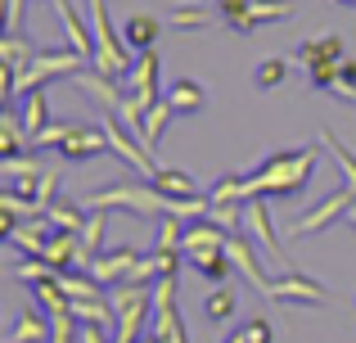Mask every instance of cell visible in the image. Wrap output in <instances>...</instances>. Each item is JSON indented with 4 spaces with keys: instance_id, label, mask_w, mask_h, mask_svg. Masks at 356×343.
Listing matches in <instances>:
<instances>
[{
    "instance_id": "1",
    "label": "cell",
    "mask_w": 356,
    "mask_h": 343,
    "mask_svg": "<svg viewBox=\"0 0 356 343\" xmlns=\"http://www.w3.org/2000/svg\"><path fill=\"white\" fill-rule=\"evenodd\" d=\"M316 154H321V141L316 145H289V150H275L257 163V172L243 176V199H289V194H302L307 181L316 176Z\"/></svg>"
},
{
    "instance_id": "2",
    "label": "cell",
    "mask_w": 356,
    "mask_h": 343,
    "mask_svg": "<svg viewBox=\"0 0 356 343\" xmlns=\"http://www.w3.org/2000/svg\"><path fill=\"white\" fill-rule=\"evenodd\" d=\"M86 208H99V212H131V217H167V194L158 190L154 181H118L108 190H95L86 194Z\"/></svg>"
},
{
    "instance_id": "3",
    "label": "cell",
    "mask_w": 356,
    "mask_h": 343,
    "mask_svg": "<svg viewBox=\"0 0 356 343\" xmlns=\"http://www.w3.org/2000/svg\"><path fill=\"white\" fill-rule=\"evenodd\" d=\"M77 72H86V59H81L77 50H36L32 63L23 68V77H18V95H27V90H45V81L77 77Z\"/></svg>"
},
{
    "instance_id": "4",
    "label": "cell",
    "mask_w": 356,
    "mask_h": 343,
    "mask_svg": "<svg viewBox=\"0 0 356 343\" xmlns=\"http://www.w3.org/2000/svg\"><path fill=\"white\" fill-rule=\"evenodd\" d=\"M261 298L289 303V308H325V303H330V294H325V285L316 280V276L284 271V276H270V285H266V294H261Z\"/></svg>"
},
{
    "instance_id": "5",
    "label": "cell",
    "mask_w": 356,
    "mask_h": 343,
    "mask_svg": "<svg viewBox=\"0 0 356 343\" xmlns=\"http://www.w3.org/2000/svg\"><path fill=\"white\" fill-rule=\"evenodd\" d=\"M352 203H356V190H352V185H343V190H334L330 199H321L316 208H307L298 221H289V235H316L321 226H330V221L348 217Z\"/></svg>"
},
{
    "instance_id": "6",
    "label": "cell",
    "mask_w": 356,
    "mask_h": 343,
    "mask_svg": "<svg viewBox=\"0 0 356 343\" xmlns=\"http://www.w3.org/2000/svg\"><path fill=\"white\" fill-rule=\"evenodd\" d=\"M243 235H248L266 257H284L280 253V239H275V226H270V208H266L261 194L257 199H243Z\"/></svg>"
},
{
    "instance_id": "7",
    "label": "cell",
    "mask_w": 356,
    "mask_h": 343,
    "mask_svg": "<svg viewBox=\"0 0 356 343\" xmlns=\"http://www.w3.org/2000/svg\"><path fill=\"white\" fill-rule=\"evenodd\" d=\"M140 248H131V244H122V248H108V253H99L95 262L86 266L90 276H95L99 285H118V280H127L131 271H136V262H140Z\"/></svg>"
},
{
    "instance_id": "8",
    "label": "cell",
    "mask_w": 356,
    "mask_h": 343,
    "mask_svg": "<svg viewBox=\"0 0 356 343\" xmlns=\"http://www.w3.org/2000/svg\"><path fill=\"white\" fill-rule=\"evenodd\" d=\"M54 5V14H59V23H63V32H68V45L81 54L86 63H95V27L86 23V18L77 14V9L68 5V0H50Z\"/></svg>"
},
{
    "instance_id": "9",
    "label": "cell",
    "mask_w": 356,
    "mask_h": 343,
    "mask_svg": "<svg viewBox=\"0 0 356 343\" xmlns=\"http://www.w3.org/2000/svg\"><path fill=\"white\" fill-rule=\"evenodd\" d=\"M158 68H163L158 50H145V54H136V63H131V72H127V90L140 95L149 109L158 104Z\"/></svg>"
},
{
    "instance_id": "10",
    "label": "cell",
    "mask_w": 356,
    "mask_h": 343,
    "mask_svg": "<svg viewBox=\"0 0 356 343\" xmlns=\"http://www.w3.org/2000/svg\"><path fill=\"white\" fill-rule=\"evenodd\" d=\"M59 154L68 163H86V159H95V154H108V131L104 127H72L68 141L59 145Z\"/></svg>"
},
{
    "instance_id": "11",
    "label": "cell",
    "mask_w": 356,
    "mask_h": 343,
    "mask_svg": "<svg viewBox=\"0 0 356 343\" xmlns=\"http://www.w3.org/2000/svg\"><path fill=\"white\" fill-rule=\"evenodd\" d=\"M72 86L86 90V95L95 99L104 113H118L122 99H127V86H118V77H104V72H77V77H72Z\"/></svg>"
},
{
    "instance_id": "12",
    "label": "cell",
    "mask_w": 356,
    "mask_h": 343,
    "mask_svg": "<svg viewBox=\"0 0 356 343\" xmlns=\"http://www.w3.org/2000/svg\"><path fill=\"white\" fill-rule=\"evenodd\" d=\"M41 257L54 266V271H72V266H86V248H81V235H77V230H54Z\"/></svg>"
},
{
    "instance_id": "13",
    "label": "cell",
    "mask_w": 356,
    "mask_h": 343,
    "mask_svg": "<svg viewBox=\"0 0 356 343\" xmlns=\"http://www.w3.org/2000/svg\"><path fill=\"white\" fill-rule=\"evenodd\" d=\"M226 253H230V262H235V271H243V276L252 280V289H257V294H266L270 276L257 266V257H252V239L243 235V230H235V235L226 239Z\"/></svg>"
},
{
    "instance_id": "14",
    "label": "cell",
    "mask_w": 356,
    "mask_h": 343,
    "mask_svg": "<svg viewBox=\"0 0 356 343\" xmlns=\"http://www.w3.org/2000/svg\"><path fill=\"white\" fill-rule=\"evenodd\" d=\"M226 239H230V230H226V226H217V221L199 217V221H190V226H185L181 253L190 257V253H199V248H226Z\"/></svg>"
},
{
    "instance_id": "15",
    "label": "cell",
    "mask_w": 356,
    "mask_h": 343,
    "mask_svg": "<svg viewBox=\"0 0 356 343\" xmlns=\"http://www.w3.org/2000/svg\"><path fill=\"white\" fill-rule=\"evenodd\" d=\"M167 23H172V27H176L181 36L208 32V27H212V9L203 5V0H181V5H172V14H167Z\"/></svg>"
},
{
    "instance_id": "16",
    "label": "cell",
    "mask_w": 356,
    "mask_h": 343,
    "mask_svg": "<svg viewBox=\"0 0 356 343\" xmlns=\"http://www.w3.org/2000/svg\"><path fill=\"white\" fill-rule=\"evenodd\" d=\"M18 122H23L27 141H36V136L50 127V99H45V90H27L23 104H18Z\"/></svg>"
},
{
    "instance_id": "17",
    "label": "cell",
    "mask_w": 356,
    "mask_h": 343,
    "mask_svg": "<svg viewBox=\"0 0 356 343\" xmlns=\"http://www.w3.org/2000/svg\"><path fill=\"white\" fill-rule=\"evenodd\" d=\"M158 32H163V18H154V14H131L127 23H122V36H127V45H131L136 54L154 50Z\"/></svg>"
},
{
    "instance_id": "18",
    "label": "cell",
    "mask_w": 356,
    "mask_h": 343,
    "mask_svg": "<svg viewBox=\"0 0 356 343\" xmlns=\"http://www.w3.org/2000/svg\"><path fill=\"white\" fill-rule=\"evenodd\" d=\"M280 18H293V5L289 0H252L248 14L239 23H230V32H248V27H261V23H280Z\"/></svg>"
},
{
    "instance_id": "19",
    "label": "cell",
    "mask_w": 356,
    "mask_h": 343,
    "mask_svg": "<svg viewBox=\"0 0 356 343\" xmlns=\"http://www.w3.org/2000/svg\"><path fill=\"white\" fill-rule=\"evenodd\" d=\"M343 36H312V41L298 45V63L302 68H316V63H339L343 59Z\"/></svg>"
},
{
    "instance_id": "20",
    "label": "cell",
    "mask_w": 356,
    "mask_h": 343,
    "mask_svg": "<svg viewBox=\"0 0 356 343\" xmlns=\"http://www.w3.org/2000/svg\"><path fill=\"white\" fill-rule=\"evenodd\" d=\"M50 235H54V230L45 226L41 217H36V221H23V226H18L14 235L5 239V244L14 248V253H36V257H41V253H45V244H50Z\"/></svg>"
},
{
    "instance_id": "21",
    "label": "cell",
    "mask_w": 356,
    "mask_h": 343,
    "mask_svg": "<svg viewBox=\"0 0 356 343\" xmlns=\"http://www.w3.org/2000/svg\"><path fill=\"white\" fill-rule=\"evenodd\" d=\"M167 104H172L176 113H199V109H208V90L194 77H181V81L167 86Z\"/></svg>"
},
{
    "instance_id": "22",
    "label": "cell",
    "mask_w": 356,
    "mask_h": 343,
    "mask_svg": "<svg viewBox=\"0 0 356 343\" xmlns=\"http://www.w3.org/2000/svg\"><path fill=\"white\" fill-rule=\"evenodd\" d=\"M45 339H50V317H41L36 308H23V317L5 335V343H45Z\"/></svg>"
},
{
    "instance_id": "23",
    "label": "cell",
    "mask_w": 356,
    "mask_h": 343,
    "mask_svg": "<svg viewBox=\"0 0 356 343\" xmlns=\"http://www.w3.org/2000/svg\"><path fill=\"white\" fill-rule=\"evenodd\" d=\"M23 150H32V141H27L18 113L14 109H0V159H18Z\"/></svg>"
},
{
    "instance_id": "24",
    "label": "cell",
    "mask_w": 356,
    "mask_h": 343,
    "mask_svg": "<svg viewBox=\"0 0 356 343\" xmlns=\"http://www.w3.org/2000/svg\"><path fill=\"white\" fill-rule=\"evenodd\" d=\"M190 262H194V271H199L203 280H212V285H226L230 266H235L226 248H199V253H190Z\"/></svg>"
},
{
    "instance_id": "25",
    "label": "cell",
    "mask_w": 356,
    "mask_h": 343,
    "mask_svg": "<svg viewBox=\"0 0 356 343\" xmlns=\"http://www.w3.org/2000/svg\"><path fill=\"white\" fill-rule=\"evenodd\" d=\"M86 217H90V208H86V203H77V199H54L50 212H45V221H50L54 230H81V226H86Z\"/></svg>"
},
{
    "instance_id": "26",
    "label": "cell",
    "mask_w": 356,
    "mask_h": 343,
    "mask_svg": "<svg viewBox=\"0 0 356 343\" xmlns=\"http://www.w3.org/2000/svg\"><path fill=\"white\" fill-rule=\"evenodd\" d=\"M154 185L167 194V199H194V194H203V190H199V181H194L190 172H181V168H158Z\"/></svg>"
},
{
    "instance_id": "27",
    "label": "cell",
    "mask_w": 356,
    "mask_h": 343,
    "mask_svg": "<svg viewBox=\"0 0 356 343\" xmlns=\"http://www.w3.org/2000/svg\"><path fill=\"white\" fill-rule=\"evenodd\" d=\"M108 217H113V212H99V208H90L86 226L77 230V235H81V248H86V266L95 262L99 253H104V230H108Z\"/></svg>"
},
{
    "instance_id": "28",
    "label": "cell",
    "mask_w": 356,
    "mask_h": 343,
    "mask_svg": "<svg viewBox=\"0 0 356 343\" xmlns=\"http://www.w3.org/2000/svg\"><path fill=\"white\" fill-rule=\"evenodd\" d=\"M235 308H239V298H235L230 285H212V294L203 298V317H208L212 326H226V321L235 317Z\"/></svg>"
},
{
    "instance_id": "29",
    "label": "cell",
    "mask_w": 356,
    "mask_h": 343,
    "mask_svg": "<svg viewBox=\"0 0 356 343\" xmlns=\"http://www.w3.org/2000/svg\"><path fill=\"white\" fill-rule=\"evenodd\" d=\"M32 54H36L32 41H23V36H0V59H5V68H14L18 77H23V68L32 63Z\"/></svg>"
},
{
    "instance_id": "30",
    "label": "cell",
    "mask_w": 356,
    "mask_h": 343,
    "mask_svg": "<svg viewBox=\"0 0 356 343\" xmlns=\"http://www.w3.org/2000/svg\"><path fill=\"white\" fill-rule=\"evenodd\" d=\"M172 118H176V109L167 104V99H158V104L149 109V122H145V150L149 154H154L158 141H163V131H167V122H172Z\"/></svg>"
},
{
    "instance_id": "31",
    "label": "cell",
    "mask_w": 356,
    "mask_h": 343,
    "mask_svg": "<svg viewBox=\"0 0 356 343\" xmlns=\"http://www.w3.org/2000/svg\"><path fill=\"white\" fill-rule=\"evenodd\" d=\"M321 145H325V150L334 154V163L343 168V181H348L352 190H356V154H352V150H348V145H343V141H339L334 131H321Z\"/></svg>"
},
{
    "instance_id": "32",
    "label": "cell",
    "mask_w": 356,
    "mask_h": 343,
    "mask_svg": "<svg viewBox=\"0 0 356 343\" xmlns=\"http://www.w3.org/2000/svg\"><path fill=\"white\" fill-rule=\"evenodd\" d=\"M0 172H5V181H27V176H45L50 168L41 163V154H32V159H0Z\"/></svg>"
},
{
    "instance_id": "33",
    "label": "cell",
    "mask_w": 356,
    "mask_h": 343,
    "mask_svg": "<svg viewBox=\"0 0 356 343\" xmlns=\"http://www.w3.org/2000/svg\"><path fill=\"white\" fill-rule=\"evenodd\" d=\"M252 81H257L261 90L284 86V81H289V59H280V54H275V59H261V63H257V72H252Z\"/></svg>"
},
{
    "instance_id": "34",
    "label": "cell",
    "mask_w": 356,
    "mask_h": 343,
    "mask_svg": "<svg viewBox=\"0 0 356 343\" xmlns=\"http://www.w3.org/2000/svg\"><path fill=\"white\" fill-rule=\"evenodd\" d=\"M14 276H18L23 285H41V280H54L59 271H54L45 257H32V262H14Z\"/></svg>"
},
{
    "instance_id": "35",
    "label": "cell",
    "mask_w": 356,
    "mask_h": 343,
    "mask_svg": "<svg viewBox=\"0 0 356 343\" xmlns=\"http://www.w3.org/2000/svg\"><path fill=\"white\" fill-rule=\"evenodd\" d=\"M208 199L212 203H243V176H221L208 190Z\"/></svg>"
},
{
    "instance_id": "36",
    "label": "cell",
    "mask_w": 356,
    "mask_h": 343,
    "mask_svg": "<svg viewBox=\"0 0 356 343\" xmlns=\"http://www.w3.org/2000/svg\"><path fill=\"white\" fill-rule=\"evenodd\" d=\"M68 131H72V122H50V127H45V131L32 141V150H36V154H41V150H59V145L68 141Z\"/></svg>"
},
{
    "instance_id": "37",
    "label": "cell",
    "mask_w": 356,
    "mask_h": 343,
    "mask_svg": "<svg viewBox=\"0 0 356 343\" xmlns=\"http://www.w3.org/2000/svg\"><path fill=\"white\" fill-rule=\"evenodd\" d=\"M72 317H50V339L45 343H81V330H72Z\"/></svg>"
},
{
    "instance_id": "38",
    "label": "cell",
    "mask_w": 356,
    "mask_h": 343,
    "mask_svg": "<svg viewBox=\"0 0 356 343\" xmlns=\"http://www.w3.org/2000/svg\"><path fill=\"white\" fill-rule=\"evenodd\" d=\"M23 14L27 0H5V36H23Z\"/></svg>"
},
{
    "instance_id": "39",
    "label": "cell",
    "mask_w": 356,
    "mask_h": 343,
    "mask_svg": "<svg viewBox=\"0 0 356 343\" xmlns=\"http://www.w3.org/2000/svg\"><path fill=\"white\" fill-rule=\"evenodd\" d=\"M248 5H252V0H221V18H226V27L239 23V18L248 14Z\"/></svg>"
},
{
    "instance_id": "40",
    "label": "cell",
    "mask_w": 356,
    "mask_h": 343,
    "mask_svg": "<svg viewBox=\"0 0 356 343\" xmlns=\"http://www.w3.org/2000/svg\"><path fill=\"white\" fill-rule=\"evenodd\" d=\"M334 86H356V59H352V54L339 59V81H334Z\"/></svg>"
},
{
    "instance_id": "41",
    "label": "cell",
    "mask_w": 356,
    "mask_h": 343,
    "mask_svg": "<svg viewBox=\"0 0 356 343\" xmlns=\"http://www.w3.org/2000/svg\"><path fill=\"white\" fill-rule=\"evenodd\" d=\"M248 343H270V326H266L261 317L248 321Z\"/></svg>"
},
{
    "instance_id": "42",
    "label": "cell",
    "mask_w": 356,
    "mask_h": 343,
    "mask_svg": "<svg viewBox=\"0 0 356 343\" xmlns=\"http://www.w3.org/2000/svg\"><path fill=\"white\" fill-rule=\"evenodd\" d=\"M330 95H339V99H348V104H356V86H334Z\"/></svg>"
},
{
    "instance_id": "43",
    "label": "cell",
    "mask_w": 356,
    "mask_h": 343,
    "mask_svg": "<svg viewBox=\"0 0 356 343\" xmlns=\"http://www.w3.org/2000/svg\"><path fill=\"white\" fill-rule=\"evenodd\" d=\"M226 343H248V326H239V330H235V335H230Z\"/></svg>"
},
{
    "instance_id": "44",
    "label": "cell",
    "mask_w": 356,
    "mask_h": 343,
    "mask_svg": "<svg viewBox=\"0 0 356 343\" xmlns=\"http://www.w3.org/2000/svg\"><path fill=\"white\" fill-rule=\"evenodd\" d=\"M343 221H348V226H356V203L348 208V217H343Z\"/></svg>"
},
{
    "instance_id": "45",
    "label": "cell",
    "mask_w": 356,
    "mask_h": 343,
    "mask_svg": "<svg viewBox=\"0 0 356 343\" xmlns=\"http://www.w3.org/2000/svg\"><path fill=\"white\" fill-rule=\"evenodd\" d=\"M334 5H356V0H334Z\"/></svg>"
}]
</instances>
